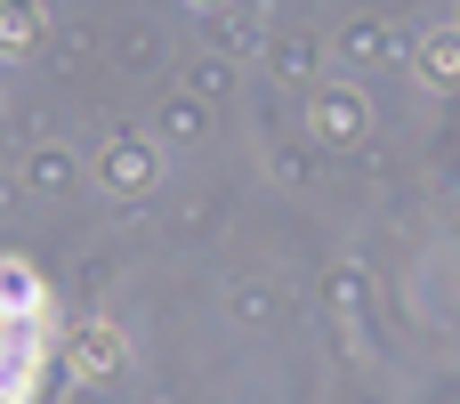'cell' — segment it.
<instances>
[{
    "mask_svg": "<svg viewBox=\"0 0 460 404\" xmlns=\"http://www.w3.org/2000/svg\"><path fill=\"white\" fill-rule=\"evenodd\" d=\"M8 308H16V316H32V308H40L32 267H16V259H0V316H8Z\"/></svg>",
    "mask_w": 460,
    "mask_h": 404,
    "instance_id": "1",
    "label": "cell"
},
{
    "mask_svg": "<svg viewBox=\"0 0 460 404\" xmlns=\"http://www.w3.org/2000/svg\"><path fill=\"white\" fill-rule=\"evenodd\" d=\"M453 65H460V32H437V40H429V73L453 81Z\"/></svg>",
    "mask_w": 460,
    "mask_h": 404,
    "instance_id": "4",
    "label": "cell"
},
{
    "mask_svg": "<svg viewBox=\"0 0 460 404\" xmlns=\"http://www.w3.org/2000/svg\"><path fill=\"white\" fill-rule=\"evenodd\" d=\"M32 32H40V8L32 0H0V49H32Z\"/></svg>",
    "mask_w": 460,
    "mask_h": 404,
    "instance_id": "2",
    "label": "cell"
},
{
    "mask_svg": "<svg viewBox=\"0 0 460 404\" xmlns=\"http://www.w3.org/2000/svg\"><path fill=\"white\" fill-rule=\"evenodd\" d=\"M113 356H121V348H113V324H89V332H81V373H105Z\"/></svg>",
    "mask_w": 460,
    "mask_h": 404,
    "instance_id": "3",
    "label": "cell"
}]
</instances>
